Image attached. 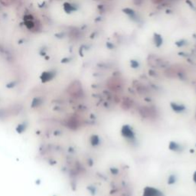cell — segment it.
Segmentation results:
<instances>
[{"label": "cell", "mask_w": 196, "mask_h": 196, "mask_svg": "<svg viewBox=\"0 0 196 196\" xmlns=\"http://www.w3.org/2000/svg\"><path fill=\"white\" fill-rule=\"evenodd\" d=\"M142 196H166L163 192L154 186H146L143 188Z\"/></svg>", "instance_id": "cell-2"}, {"label": "cell", "mask_w": 196, "mask_h": 196, "mask_svg": "<svg viewBox=\"0 0 196 196\" xmlns=\"http://www.w3.org/2000/svg\"><path fill=\"white\" fill-rule=\"evenodd\" d=\"M163 1V0H153V2H155V3H160Z\"/></svg>", "instance_id": "cell-5"}, {"label": "cell", "mask_w": 196, "mask_h": 196, "mask_svg": "<svg viewBox=\"0 0 196 196\" xmlns=\"http://www.w3.org/2000/svg\"><path fill=\"white\" fill-rule=\"evenodd\" d=\"M13 0H0V2H2L4 5H9L12 4Z\"/></svg>", "instance_id": "cell-3"}, {"label": "cell", "mask_w": 196, "mask_h": 196, "mask_svg": "<svg viewBox=\"0 0 196 196\" xmlns=\"http://www.w3.org/2000/svg\"><path fill=\"white\" fill-rule=\"evenodd\" d=\"M121 135L127 141H133L136 139V132L133 127L129 125H125L121 129Z\"/></svg>", "instance_id": "cell-1"}, {"label": "cell", "mask_w": 196, "mask_h": 196, "mask_svg": "<svg viewBox=\"0 0 196 196\" xmlns=\"http://www.w3.org/2000/svg\"><path fill=\"white\" fill-rule=\"evenodd\" d=\"M192 179H193V182L196 184V171L193 173V176H192Z\"/></svg>", "instance_id": "cell-4"}]
</instances>
